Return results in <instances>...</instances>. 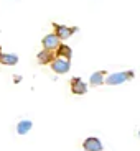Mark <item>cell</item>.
Listing matches in <instances>:
<instances>
[{"label": "cell", "instance_id": "obj_11", "mask_svg": "<svg viewBox=\"0 0 140 151\" xmlns=\"http://www.w3.org/2000/svg\"><path fill=\"white\" fill-rule=\"evenodd\" d=\"M104 76H106V71H97L94 72V74L91 76V79H89V82H91V86H101V84L104 82Z\"/></svg>", "mask_w": 140, "mask_h": 151}, {"label": "cell", "instance_id": "obj_2", "mask_svg": "<svg viewBox=\"0 0 140 151\" xmlns=\"http://www.w3.org/2000/svg\"><path fill=\"white\" fill-rule=\"evenodd\" d=\"M71 68V63L68 59H63V58H54L51 61V69H53L56 74H66Z\"/></svg>", "mask_w": 140, "mask_h": 151}, {"label": "cell", "instance_id": "obj_4", "mask_svg": "<svg viewBox=\"0 0 140 151\" xmlns=\"http://www.w3.org/2000/svg\"><path fill=\"white\" fill-rule=\"evenodd\" d=\"M83 148H84V151H102V143H101L99 138L91 136V138L84 140Z\"/></svg>", "mask_w": 140, "mask_h": 151}, {"label": "cell", "instance_id": "obj_10", "mask_svg": "<svg viewBox=\"0 0 140 151\" xmlns=\"http://www.w3.org/2000/svg\"><path fill=\"white\" fill-rule=\"evenodd\" d=\"M31 127H33V123H31L30 120H22L17 125V133H18V135H25V133H28L31 130Z\"/></svg>", "mask_w": 140, "mask_h": 151}, {"label": "cell", "instance_id": "obj_6", "mask_svg": "<svg viewBox=\"0 0 140 151\" xmlns=\"http://www.w3.org/2000/svg\"><path fill=\"white\" fill-rule=\"evenodd\" d=\"M41 43H43V49H46V51H53V49H56L61 45V41L54 35H46Z\"/></svg>", "mask_w": 140, "mask_h": 151}, {"label": "cell", "instance_id": "obj_7", "mask_svg": "<svg viewBox=\"0 0 140 151\" xmlns=\"http://www.w3.org/2000/svg\"><path fill=\"white\" fill-rule=\"evenodd\" d=\"M56 56L69 61V59H71V56H73V51H71V48H69L68 45H59L56 48Z\"/></svg>", "mask_w": 140, "mask_h": 151}, {"label": "cell", "instance_id": "obj_5", "mask_svg": "<svg viewBox=\"0 0 140 151\" xmlns=\"http://www.w3.org/2000/svg\"><path fill=\"white\" fill-rule=\"evenodd\" d=\"M87 91V86L83 82V79L81 77H74V79H71V92L76 95H83L86 94Z\"/></svg>", "mask_w": 140, "mask_h": 151}, {"label": "cell", "instance_id": "obj_3", "mask_svg": "<svg viewBox=\"0 0 140 151\" xmlns=\"http://www.w3.org/2000/svg\"><path fill=\"white\" fill-rule=\"evenodd\" d=\"M53 28H54L53 35L59 40V41L61 40H68V38L78 30V28H68V27H65V25H58V23H53Z\"/></svg>", "mask_w": 140, "mask_h": 151}, {"label": "cell", "instance_id": "obj_9", "mask_svg": "<svg viewBox=\"0 0 140 151\" xmlns=\"http://www.w3.org/2000/svg\"><path fill=\"white\" fill-rule=\"evenodd\" d=\"M0 63L4 66H15L18 63L17 54H0Z\"/></svg>", "mask_w": 140, "mask_h": 151}, {"label": "cell", "instance_id": "obj_12", "mask_svg": "<svg viewBox=\"0 0 140 151\" xmlns=\"http://www.w3.org/2000/svg\"><path fill=\"white\" fill-rule=\"evenodd\" d=\"M0 54H2V46H0Z\"/></svg>", "mask_w": 140, "mask_h": 151}, {"label": "cell", "instance_id": "obj_1", "mask_svg": "<svg viewBox=\"0 0 140 151\" xmlns=\"http://www.w3.org/2000/svg\"><path fill=\"white\" fill-rule=\"evenodd\" d=\"M127 79H133V72L132 71H129V72H114V74H110L106 79V84H109V86H117V84L125 82Z\"/></svg>", "mask_w": 140, "mask_h": 151}, {"label": "cell", "instance_id": "obj_8", "mask_svg": "<svg viewBox=\"0 0 140 151\" xmlns=\"http://www.w3.org/2000/svg\"><path fill=\"white\" fill-rule=\"evenodd\" d=\"M36 59H38L40 64H48V63H51V61L54 59V54H53V51H46V49H43L41 53H38Z\"/></svg>", "mask_w": 140, "mask_h": 151}]
</instances>
